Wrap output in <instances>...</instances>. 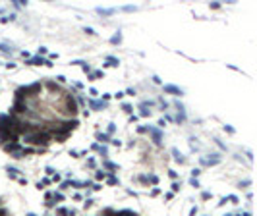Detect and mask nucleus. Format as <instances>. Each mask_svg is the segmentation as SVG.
<instances>
[{
	"instance_id": "nucleus-1",
	"label": "nucleus",
	"mask_w": 257,
	"mask_h": 216,
	"mask_svg": "<svg viewBox=\"0 0 257 216\" xmlns=\"http://www.w3.org/2000/svg\"><path fill=\"white\" fill-rule=\"evenodd\" d=\"M62 100H64V112L68 114V116H76V112H77V102H76V98H73V93L72 95H66L62 97Z\"/></svg>"
},
{
	"instance_id": "nucleus-2",
	"label": "nucleus",
	"mask_w": 257,
	"mask_h": 216,
	"mask_svg": "<svg viewBox=\"0 0 257 216\" xmlns=\"http://www.w3.org/2000/svg\"><path fill=\"white\" fill-rule=\"evenodd\" d=\"M149 131H151V135H153V139H155V143H157V145H159V143H160V139H163V135H160V131H159V129H149Z\"/></svg>"
},
{
	"instance_id": "nucleus-3",
	"label": "nucleus",
	"mask_w": 257,
	"mask_h": 216,
	"mask_svg": "<svg viewBox=\"0 0 257 216\" xmlns=\"http://www.w3.org/2000/svg\"><path fill=\"white\" fill-rule=\"evenodd\" d=\"M164 91H166V93H174V95H182V89L174 87V85H166V87H164Z\"/></svg>"
},
{
	"instance_id": "nucleus-4",
	"label": "nucleus",
	"mask_w": 257,
	"mask_h": 216,
	"mask_svg": "<svg viewBox=\"0 0 257 216\" xmlns=\"http://www.w3.org/2000/svg\"><path fill=\"white\" fill-rule=\"evenodd\" d=\"M27 64H31V66H41V64H47V66H48V62H47V60H43V58H31Z\"/></svg>"
},
{
	"instance_id": "nucleus-5",
	"label": "nucleus",
	"mask_w": 257,
	"mask_h": 216,
	"mask_svg": "<svg viewBox=\"0 0 257 216\" xmlns=\"http://www.w3.org/2000/svg\"><path fill=\"white\" fill-rule=\"evenodd\" d=\"M89 104H91V108H93V110H97V108H105V106H106L105 102H97V100H91Z\"/></svg>"
},
{
	"instance_id": "nucleus-6",
	"label": "nucleus",
	"mask_w": 257,
	"mask_h": 216,
	"mask_svg": "<svg viewBox=\"0 0 257 216\" xmlns=\"http://www.w3.org/2000/svg\"><path fill=\"white\" fill-rule=\"evenodd\" d=\"M8 176L10 178H18V170L16 168H8Z\"/></svg>"
},
{
	"instance_id": "nucleus-7",
	"label": "nucleus",
	"mask_w": 257,
	"mask_h": 216,
	"mask_svg": "<svg viewBox=\"0 0 257 216\" xmlns=\"http://www.w3.org/2000/svg\"><path fill=\"white\" fill-rule=\"evenodd\" d=\"M106 62H110V66H118V60H116V58H112V56H108V58H106Z\"/></svg>"
},
{
	"instance_id": "nucleus-8",
	"label": "nucleus",
	"mask_w": 257,
	"mask_h": 216,
	"mask_svg": "<svg viewBox=\"0 0 257 216\" xmlns=\"http://www.w3.org/2000/svg\"><path fill=\"white\" fill-rule=\"evenodd\" d=\"M97 139H101V141H108V135H105V133H99V135H97Z\"/></svg>"
},
{
	"instance_id": "nucleus-9",
	"label": "nucleus",
	"mask_w": 257,
	"mask_h": 216,
	"mask_svg": "<svg viewBox=\"0 0 257 216\" xmlns=\"http://www.w3.org/2000/svg\"><path fill=\"white\" fill-rule=\"evenodd\" d=\"M97 178L102 179V178H106V172H97Z\"/></svg>"
},
{
	"instance_id": "nucleus-10",
	"label": "nucleus",
	"mask_w": 257,
	"mask_h": 216,
	"mask_svg": "<svg viewBox=\"0 0 257 216\" xmlns=\"http://www.w3.org/2000/svg\"><path fill=\"white\" fill-rule=\"evenodd\" d=\"M27 216H35V214H27Z\"/></svg>"
}]
</instances>
